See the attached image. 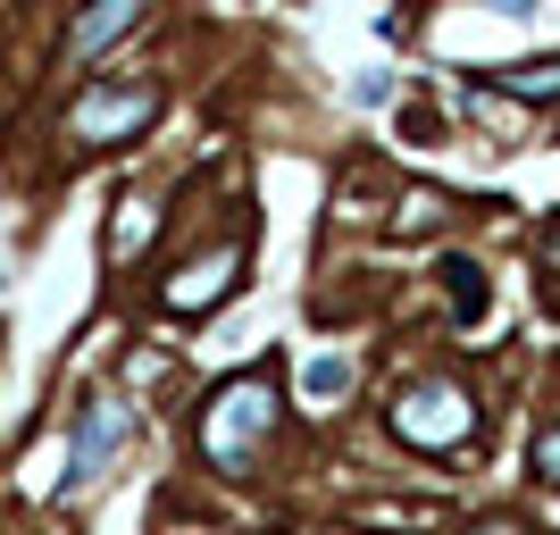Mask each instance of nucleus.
<instances>
[{
  "label": "nucleus",
  "mask_w": 560,
  "mask_h": 535,
  "mask_svg": "<svg viewBox=\"0 0 560 535\" xmlns=\"http://www.w3.org/2000/svg\"><path fill=\"white\" fill-rule=\"evenodd\" d=\"M552 277H560V226L544 234V284H552Z\"/></svg>",
  "instance_id": "13"
},
{
  "label": "nucleus",
  "mask_w": 560,
  "mask_h": 535,
  "mask_svg": "<svg viewBox=\"0 0 560 535\" xmlns=\"http://www.w3.org/2000/svg\"><path fill=\"white\" fill-rule=\"evenodd\" d=\"M369 527H435L444 519V502H376V511H360Z\"/></svg>",
  "instance_id": "8"
},
{
  "label": "nucleus",
  "mask_w": 560,
  "mask_h": 535,
  "mask_svg": "<svg viewBox=\"0 0 560 535\" xmlns=\"http://www.w3.org/2000/svg\"><path fill=\"white\" fill-rule=\"evenodd\" d=\"M477 535H518V527H477Z\"/></svg>",
  "instance_id": "14"
},
{
  "label": "nucleus",
  "mask_w": 560,
  "mask_h": 535,
  "mask_svg": "<svg viewBox=\"0 0 560 535\" xmlns=\"http://www.w3.org/2000/svg\"><path fill=\"white\" fill-rule=\"evenodd\" d=\"M444 284H452V302H460V318H477V310H486V284H477V268H468V259H452Z\"/></svg>",
  "instance_id": "11"
},
{
  "label": "nucleus",
  "mask_w": 560,
  "mask_h": 535,
  "mask_svg": "<svg viewBox=\"0 0 560 535\" xmlns=\"http://www.w3.org/2000/svg\"><path fill=\"white\" fill-rule=\"evenodd\" d=\"M444 218H452L444 193H410V201H401V234H435Z\"/></svg>",
  "instance_id": "9"
},
{
  "label": "nucleus",
  "mask_w": 560,
  "mask_h": 535,
  "mask_svg": "<svg viewBox=\"0 0 560 535\" xmlns=\"http://www.w3.org/2000/svg\"><path fill=\"white\" fill-rule=\"evenodd\" d=\"M135 25H142V9H135V0H101L93 18H75L68 50H75V59H93V50H109L117 34H135Z\"/></svg>",
  "instance_id": "6"
},
{
  "label": "nucleus",
  "mask_w": 560,
  "mask_h": 535,
  "mask_svg": "<svg viewBox=\"0 0 560 535\" xmlns=\"http://www.w3.org/2000/svg\"><path fill=\"white\" fill-rule=\"evenodd\" d=\"M511 101H560V59H527V68H502L493 75Z\"/></svg>",
  "instance_id": "7"
},
{
  "label": "nucleus",
  "mask_w": 560,
  "mask_h": 535,
  "mask_svg": "<svg viewBox=\"0 0 560 535\" xmlns=\"http://www.w3.org/2000/svg\"><path fill=\"white\" fill-rule=\"evenodd\" d=\"M234 268H243V243H226V252H210V259H192L185 277L167 284V310H176V318H192V310H210L218 293L234 284Z\"/></svg>",
  "instance_id": "5"
},
{
  "label": "nucleus",
  "mask_w": 560,
  "mask_h": 535,
  "mask_svg": "<svg viewBox=\"0 0 560 535\" xmlns=\"http://www.w3.org/2000/svg\"><path fill=\"white\" fill-rule=\"evenodd\" d=\"M302 385H310L318 402H327V394H343V385H351V360H343V351H327V360H310V369H302Z\"/></svg>",
  "instance_id": "10"
},
{
  "label": "nucleus",
  "mask_w": 560,
  "mask_h": 535,
  "mask_svg": "<svg viewBox=\"0 0 560 535\" xmlns=\"http://www.w3.org/2000/svg\"><path fill=\"white\" fill-rule=\"evenodd\" d=\"M160 117V93L151 84H93V93L68 109V135L75 142H126V135H142Z\"/></svg>",
  "instance_id": "3"
},
{
  "label": "nucleus",
  "mask_w": 560,
  "mask_h": 535,
  "mask_svg": "<svg viewBox=\"0 0 560 535\" xmlns=\"http://www.w3.org/2000/svg\"><path fill=\"white\" fill-rule=\"evenodd\" d=\"M536 477H544V486H560V427H544V435H536Z\"/></svg>",
  "instance_id": "12"
},
{
  "label": "nucleus",
  "mask_w": 560,
  "mask_h": 535,
  "mask_svg": "<svg viewBox=\"0 0 560 535\" xmlns=\"http://www.w3.org/2000/svg\"><path fill=\"white\" fill-rule=\"evenodd\" d=\"M394 427L419 443V452H460V443L477 435V410H468V394L452 385V376H419V385L401 394Z\"/></svg>",
  "instance_id": "2"
},
{
  "label": "nucleus",
  "mask_w": 560,
  "mask_h": 535,
  "mask_svg": "<svg viewBox=\"0 0 560 535\" xmlns=\"http://www.w3.org/2000/svg\"><path fill=\"white\" fill-rule=\"evenodd\" d=\"M126 435H135V410H117V402H84L75 443H68V477H75V486H93L101 468L126 452Z\"/></svg>",
  "instance_id": "4"
},
{
  "label": "nucleus",
  "mask_w": 560,
  "mask_h": 535,
  "mask_svg": "<svg viewBox=\"0 0 560 535\" xmlns=\"http://www.w3.org/2000/svg\"><path fill=\"white\" fill-rule=\"evenodd\" d=\"M268 435H277V385H268V369H252V376H234V385L210 394V410H201V452H210V468L252 477Z\"/></svg>",
  "instance_id": "1"
}]
</instances>
